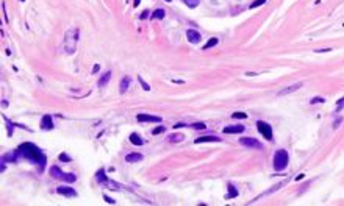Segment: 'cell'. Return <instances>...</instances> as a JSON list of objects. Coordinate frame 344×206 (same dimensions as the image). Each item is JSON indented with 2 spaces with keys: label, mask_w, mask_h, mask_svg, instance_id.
<instances>
[{
  "label": "cell",
  "mask_w": 344,
  "mask_h": 206,
  "mask_svg": "<svg viewBox=\"0 0 344 206\" xmlns=\"http://www.w3.org/2000/svg\"><path fill=\"white\" fill-rule=\"evenodd\" d=\"M16 153H17V158H24V159H27V161H31L34 166H36L38 172L44 170L47 158H45L42 150H41L39 147H36L34 144H31V142L20 144L19 148L16 150Z\"/></svg>",
  "instance_id": "cell-1"
},
{
  "label": "cell",
  "mask_w": 344,
  "mask_h": 206,
  "mask_svg": "<svg viewBox=\"0 0 344 206\" xmlns=\"http://www.w3.org/2000/svg\"><path fill=\"white\" fill-rule=\"evenodd\" d=\"M288 162H290V156H288V152L283 148H280L275 152L274 155V159H272V166L275 172H283L288 167Z\"/></svg>",
  "instance_id": "cell-2"
},
{
  "label": "cell",
  "mask_w": 344,
  "mask_h": 206,
  "mask_svg": "<svg viewBox=\"0 0 344 206\" xmlns=\"http://www.w3.org/2000/svg\"><path fill=\"white\" fill-rule=\"evenodd\" d=\"M77 44H78V30L72 28L66 31V38H64V49L69 55L75 53L77 50Z\"/></svg>",
  "instance_id": "cell-3"
},
{
  "label": "cell",
  "mask_w": 344,
  "mask_h": 206,
  "mask_svg": "<svg viewBox=\"0 0 344 206\" xmlns=\"http://www.w3.org/2000/svg\"><path fill=\"white\" fill-rule=\"evenodd\" d=\"M257 130L261 133V136H263L264 139H267V141L272 139V128H271V125H269L267 122H264V120H257Z\"/></svg>",
  "instance_id": "cell-4"
},
{
  "label": "cell",
  "mask_w": 344,
  "mask_h": 206,
  "mask_svg": "<svg viewBox=\"0 0 344 206\" xmlns=\"http://www.w3.org/2000/svg\"><path fill=\"white\" fill-rule=\"evenodd\" d=\"M239 144L247 148H255V150H261V147H263L255 137H239Z\"/></svg>",
  "instance_id": "cell-5"
},
{
  "label": "cell",
  "mask_w": 344,
  "mask_h": 206,
  "mask_svg": "<svg viewBox=\"0 0 344 206\" xmlns=\"http://www.w3.org/2000/svg\"><path fill=\"white\" fill-rule=\"evenodd\" d=\"M138 122H150V123H161L160 116H150V114H138Z\"/></svg>",
  "instance_id": "cell-6"
},
{
  "label": "cell",
  "mask_w": 344,
  "mask_h": 206,
  "mask_svg": "<svg viewBox=\"0 0 344 206\" xmlns=\"http://www.w3.org/2000/svg\"><path fill=\"white\" fill-rule=\"evenodd\" d=\"M302 86H304V83H302V81H299V83H294V84H291V86H288L286 89H281L280 92H277V95H278V97H281V95H286V94L296 92V91H297V89H300Z\"/></svg>",
  "instance_id": "cell-7"
},
{
  "label": "cell",
  "mask_w": 344,
  "mask_h": 206,
  "mask_svg": "<svg viewBox=\"0 0 344 206\" xmlns=\"http://www.w3.org/2000/svg\"><path fill=\"white\" fill-rule=\"evenodd\" d=\"M186 38H188V41H189L191 44H199V42H200V39H202L200 33L196 31V30H188L186 31Z\"/></svg>",
  "instance_id": "cell-8"
},
{
  "label": "cell",
  "mask_w": 344,
  "mask_h": 206,
  "mask_svg": "<svg viewBox=\"0 0 344 206\" xmlns=\"http://www.w3.org/2000/svg\"><path fill=\"white\" fill-rule=\"evenodd\" d=\"M57 192L60 195H64V197H77V192L69 186H60V187H57Z\"/></svg>",
  "instance_id": "cell-9"
},
{
  "label": "cell",
  "mask_w": 344,
  "mask_h": 206,
  "mask_svg": "<svg viewBox=\"0 0 344 206\" xmlns=\"http://www.w3.org/2000/svg\"><path fill=\"white\" fill-rule=\"evenodd\" d=\"M244 131V125H230V127H225L224 128V133L225 134H239Z\"/></svg>",
  "instance_id": "cell-10"
},
{
  "label": "cell",
  "mask_w": 344,
  "mask_h": 206,
  "mask_svg": "<svg viewBox=\"0 0 344 206\" xmlns=\"http://www.w3.org/2000/svg\"><path fill=\"white\" fill-rule=\"evenodd\" d=\"M41 128L42 130H52L53 128V120L49 114H45L42 119H41Z\"/></svg>",
  "instance_id": "cell-11"
},
{
  "label": "cell",
  "mask_w": 344,
  "mask_h": 206,
  "mask_svg": "<svg viewBox=\"0 0 344 206\" xmlns=\"http://www.w3.org/2000/svg\"><path fill=\"white\" fill-rule=\"evenodd\" d=\"M194 142L196 144H202V142H221V137H216V136H202V137H197Z\"/></svg>",
  "instance_id": "cell-12"
},
{
  "label": "cell",
  "mask_w": 344,
  "mask_h": 206,
  "mask_svg": "<svg viewBox=\"0 0 344 206\" xmlns=\"http://www.w3.org/2000/svg\"><path fill=\"white\" fill-rule=\"evenodd\" d=\"M142 155L141 153H128L127 156H125V162H139V161H142Z\"/></svg>",
  "instance_id": "cell-13"
},
{
  "label": "cell",
  "mask_w": 344,
  "mask_h": 206,
  "mask_svg": "<svg viewBox=\"0 0 344 206\" xmlns=\"http://www.w3.org/2000/svg\"><path fill=\"white\" fill-rule=\"evenodd\" d=\"M130 83H132V78H130L128 75H125V77L121 80V94L127 92V89L130 87Z\"/></svg>",
  "instance_id": "cell-14"
},
{
  "label": "cell",
  "mask_w": 344,
  "mask_h": 206,
  "mask_svg": "<svg viewBox=\"0 0 344 206\" xmlns=\"http://www.w3.org/2000/svg\"><path fill=\"white\" fill-rule=\"evenodd\" d=\"M50 175H52L53 178H57V180H63L64 172L61 170L58 166H53V167H50Z\"/></svg>",
  "instance_id": "cell-15"
},
{
  "label": "cell",
  "mask_w": 344,
  "mask_h": 206,
  "mask_svg": "<svg viewBox=\"0 0 344 206\" xmlns=\"http://www.w3.org/2000/svg\"><path fill=\"white\" fill-rule=\"evenodd\" d=\"M109 78H111V72H109V70H106V72H105V73H103L102 77H100V80L97 81V86H99V87H103V86H106V84H108V81H109Z\"/></svg>",
  "instance_id": "cell-16"
},
{
  "label": "cell",
  "mask_w": 344,
  "mask_h": 206,
  "mask_svg": "<svg viewBox=\"0 0 344 206\" xmlns=\"http://www.w3.org/2000/svg\"><path fill=\"white\" fill-rule=\"evenodd\" d=\"M95 180H97L99 184H103V183L108 180L106 175H105V169H99V170H97V173H95Z\"/></svg>",
  "instance_id": "cell-17"
},
{
  "label": "cell",
  "mask_w": 344,
  "mask_h": 206,
  "mask_svg": "<svg viewBox=\"0 0 344 206\" xmlns=\"http://www.w3.org/2000/svg\"><path fill=\"white\" fill-rule=\"evenodd\" d=\"M2 161L3 162H16L17 161V153L13 152V153H8V155H3L2 156Z\"/></svg>",
  "instance_id": "cell-18"
},
{
  "label": "cell",
  "mask_w": 344,
  "mask_h": 206,
  "mask_svg": "<svg viewBox=\"0 0 344 206\" xmlns=\"http://www.w3.org/2000/svg\"><path fill=\"white\" fill-rule=\"evenodd\" d=\"M130 142L135 144V145H142V144H144V139H141L139 134L132 133V134H130Z\"/></svg>",
  "instance_id": "cell-19"
},
{
  "label": "cell",
  "mask_w": 344,
  "mask_h": 206,
  "mask_svg": "<svg viewBox=\"0 0 344 206\" xmlns=\"http://www.w3.org/2000/svg\"><path fill=\"white\" fill-rule=\"evenodd\" d=\"M164 16H166V13H164V10H161V8H158V10H155L152 13V19H155V20H161V19H164Z\"/></svg>",
  "instance_id": "cell-20"
},
{
  "label": "cell",
  "mask_w": 344,
  "mask_h": 206,
  "mask_svg": "<svg viewBox=\"0 0 344 206\" xmlns=\"http://www.w3.org/2000/svg\"><path fill=\"white\" fill-rule=\"evenodd\" d=\"M217 42H219V39L217 38H211L208 42H206L205 45H203V50H210L211 47H214V45H217Z\"/></svg>",
  "instance_id": "cell-21"
},
{
  "label": "cell",
  "mask_w": 344,
  "mask_h": 206,
  "mask_svg": "<svg viewBox=\"0 0 344 206\" xmlns=\"http://www.w3.org/2000/svg\"><path fill=\"white\" fill-rule=\"evenodd\" d=\"M183 139H185V136L183 134H177V133L169 136V142H182Z\"/></svg>",
  "instance_id": "cell-22"
},
{
  "label": "cell",
  "mask_w": 344,
  "mask_h": 206,
  "mask_svg": "<svg viewBox=\"0 0 344 206\" xmlns=\"http://www.w3.org/2000/svg\"><path fill=\"white\" fill-rule=\"evenodd\" d=\"M103 184H105V186H108V189H113V190H118L121 186H119V184L118 183H114V181H111V180H109V178H108V180L105 181V183H103Z\"/></svg>",
  "instance_id": "cell-23"
},
{
  "label": "cell",
  "mask_w": 344,
  "mask_h": 206,
  "mask_svg": "<svg viewBox=\"0 0 344 206\" xmlns=\"http://www.w3.org/2000/svg\"><path fill=\"white\" fill-rule=\"evenodd\" d=\"M229 197H232V198H236L238 197V190L235 189L233 184H229Z\"/></svg>",
  "instance_id": "cell-24"
},
{
  "label": "cell",
  "mask_w": 344,
  "mask_h": 206,
  "mask_svg": "<svg viewBox=\"0 0 344 206\" xmlns=\"http://www.w3.org/2000/svg\"><path fill=\"white\" fill-rule=\"evenodd\" d=\"M183 3L186 6H189V8H196L199 5V0H183Z\"/></svg>",
  "instance_id": "cell-25"
},
{
  "label": "cell",
  "mask_w": 344,
  "mask_h": 206,
  "mask_svg": "<svg viewBox=\"0 0 344 206\" xmlns=\"http://www.w3.org/2000/svg\"><path fill=\"white\" fill-rule=\"evenodd\" d=\"M264 3H266V0H255V2H252V3H250V10H253V8H258V6L264 5Z\"/></svg>",
  "instance_id": "cell-26"
},
{
  "label": "cell",
  "mask_w": 344,
  "mask_h": 206,
  "mask_svg": "<svg viewBox=\"0 0 344 206\" xmlns=\"http://www.w3.org/2000/svg\"><path fill=\"white\" fill-rule=\"evenodd\" d=\"M246 117H247V114L246 113H241V111L232 114V119H246Z\"/></svg>",
  "instance_id": "cell-27"
},
{
  "label": "cell",
  "mask_w": 344,
  "mask_h": 206,
  "mask_svg": "<svg viewBox=\"0 0 344 206\" xmlns=\"http://www.w3.org/2000/svg\"><path fill=\"white\" fill-rule=\"evenodd\" d=\"M138 81H139V83H141V86H142V89H144V91H150V86L146 83V81H144L142 80V77H138Z\"/></svg>",
  "instance_id": "cell-28"
},
{
  "label": "cell",
  "mask_w": 344,
  "mask_h": 206,
  "mask_svg": "<svg viewBox=\"0 0 344 206\" xmlns=\"http://www.w3.org/2000/svg\"><path fill=\"white\" fill-rule=\"evenodd\" d=\"M3 119H5L6 127H8V136H13V123L10 122V119H6V117H3Z\"/></svg>",
  "instance_id": "cell-29"
},
{
  "label": "cell",
  "mask_w": 344,
  "mask_h": 206,
  "mask_svg": "<svg viewBox=\"0 0 344 206\" xmlns=\"http://www.w3.org/2000/svg\"><path fill=\"white\" fill-rule=\"evenodd\" d=\"M192 128H196V130H205L206 125H205L203 122H197V123H194V125H192Z\"/></svg>",
  "instance_id": "cell-30"
},
{
  "label": "cell",
  "mask_w": 344,
  "mask_h": 206,
  "mask_svg": "<svg viewBox=\"0 0 344 206\" xmlns=\"http://www.w3.org/2000/svg\"><path fill=\"white\" fill-rule=\"evenodd\" d=\"M163 131H164V127H156V128L152 130V134H160V133H163Z\"/></svg>",
  "instance_id": "cell-31"
},
{
  "label": "cell",
  "mask_w": 344,
  "mask_h": 206,
  "mask_svg": "<svg viewBox=\"0 0 344 206\" xmlns=\"http://www.w3.org/2000/svg\"><path fill=\"white\" fill-rule=\"evenodd\" d=\"M103 200H105L106 203H109V205H114V203H116V202L113 200V198H109V197H108L106 194H105V195H103Z\"/></svg>",
  "instance_id": "cell-32"
},
{
  "label": "cell",
  "mask_w": 344,
  "mask_h": 206,
  "mask_svg": "<svg viewBox=\"0 0 344 206\" xmlns=\"http://www.w3.org/2000/svg\"><path fill=\"white\" fill-rule=\"evenodd\" d=\"M311 103H313V105H314V103H324V99H322V97H314L311 100Z\"/></svg>",
  "instance_id": "cell-33"
},
{
  "label": "cell",
  "mask_w": 344,
  "mask_h": 206,
  "mask_svg": "<svg viewBox=\"0 0 344 206\" xmlns=\"http://www.w3.org/2000/svg\"><path fill=\"white\" fill-rule=\"evenodd\" d=\"M60 159H61V161H71V158H69L66 153H61V155H60Z\"/></svg>",
  "instance_id": "cell-34"
},
{
  "label": "cell",
  "mask_w": 344,
  "mask_h": 206,
  "mask_svg": "<svg viewBox=\"0 0 344 206\" xmlns=\"http://www.w3.org/2000/svg\"><path fill=\"white\" fill-rule=\"evenodd\" d=\"M341 122H343V119H341V117H340V119H336V120H335V123H333V127H335V128H338Z\"/></svg>",
  "instance_id": "cell-35"
},
{
  "label": "cell",
  "mask_w": 344,
  "mask_h": 206,
  "mask_svg": "<svg viewBox=\"0 0 344 206\" xmlns=\"http://www.w3.org/2000/svg\"><path fill=\"white\" fill-rule=\"evenodd\" d=\"M149 13H150V11H149V10H146V11H144L142 14H141V19H147V17H149Z\"/></svg>",
  "instance_id": "cell-36"
},
{
  "label": "cell",
  "mask_w": 344,
  "mask_h": 206,
  "mask_svg": "<svg viewBox=\"0 0 344 206\" xmlns=\"http://www.w3.org/2000/svg\"><path fill=\"white\" fill-rule=\"evenodd\" d=\"M332 49H318V50H314L316 53H324V52H330Z\"/></svg>",
  "instance_id": "cell-37"
},
{
  "label": "cell",
  "mask_w": 344,
  "mask_h": 206,
  "mask_svg": "<svg viewBox=\"0 0 344 206\" xmlns=\"http://www.w3.org/2000/svg\"><path fill=\"white\" fill-rule=\"evenodd\" d=\"M99 69H100V66H99V64H95V66L92 67V73H97V72H99Z\"/></svg>",
  "instance_id": "cell-38"
},
{
  "label": "cell",
  "mask_w": 344,
  "mask_h": 206,
  "mask_svg": "<svg viewBox=\"0 0 344 206\" xmlns=\"http://www.w3.org/2000/svg\"><path fill=\"white\" fill-rule=\"evenodd\" d=\"M182 127H186V125H185L183 122H178L177 125H174V128H175V130H177V128H182Z\"/></svg>",
  "instance_id": "cell-39"
},
{
  "label": "cell",
  "mask_w": 344,
  "mask_h": 206,
  "mask_svg": "<svg viewBox=\"0 0 344 206\" xmlns=\"http://www.w3.org/2000/svg\"><path fill=\"white\" fill-rule=\"evenodd\" d=\"M139 2H141V0H135V2H133V6H138V5H139Z\"/></svg>",
  "instance_id": "cell-40"
},
{
  "label": "cell",
  "mask_w": 344,
  "mask_h": 206,
  "mask_svg": "<svg viewBox=\"0 0 344 206\" xmlns=\"http://www.w3.org/2000/svg\"><path fill=\"white\" fill-rule=\"evenodd\" d=\"M166 2H171V0H166Z\"/></svg>",
  "instance_id": "cell-41"
},
{
  "label": "cell",
  "mask_w": 344,
  "mask_h": 206,
  "mask_svg": "<svg viewBox=\"0 0 344 206\" xmlns=\"http://www.w3.org/2000/svg\"><path fill=\"white\" fill-rule=\"evenodd\" d=\"M20 2H24V0H20Z\"/></svg>",
  "instance_id": "cell-42"
}]
</instances>
